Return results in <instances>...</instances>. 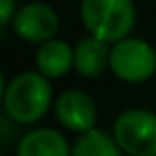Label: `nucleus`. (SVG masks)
Here are the masks:
<instances>
[{
  "label": "nucleus",
  "instance_id": "obj_11",
  "mask_svg": "<svg viewBox=\"0 0 156 156\" xmlns=\"http://www.w3.org/2000/svg\"><path fill=\"white\" fill-rule=\"evenodd\" d=\"M15 15H17L15 0H0V26L7 28L9 24H13Z\"/></svg>",
  "mask_w": 156,
  "mask_h": 156
},
{
  "label": "nucleus",
  "instance_id": "obj_9",
  "mask_svg": "<svg viewBox=\"0 0 156 156\" xmlns=\"http://www.w3.org/2000/svg\"><path fill=\"white\" fill-rule=\"evenodd\" d=\"M109 56H111V47H107L105 41L96 37H86L75 47V69L83 77L90 79L101 77L109 66Z\"/></svg>",
  "mask_w": 156,
  "mask_h": 156
},
{
  "label": "nucleus",
  "instance_id": "obj_4",
  "mask_svg": "<svg viewBox=\"0 0 156 156\" xmlns=\"http://www.w3.org/2000/svg\"><path fill=\"white\" fill-rule=\"evenodd\" d=\"M109 69L126 83L147 81L156 73V51L143 39H122L111 45Z\"/></svg>",
  "mask_w": 156,
  "mask_h": 156
},
{
  "label": "nucleus",
  "instance_id": "obj_10",
  "mask_svg": "<svg viewBox=\"0 0 156 156\" xmlns=\"http://www.w3.org/2000/svg\"><path fill=\"white\" fill-rule=\"evenodd\" d=\"M71 156H122V150L113 135L92 128L75 141V145L71 147Z\"/></svg>",
  "mask_w": 156,
  "mask_h": 156
},
{
  "label": "nucleus",
  "instance_id": "obj_8",
  "mask_svg": "<svg viewBox=\"0 0 156 156\" xmlns=\"http://www.w3.org/2000/svg\"><path fill=\"white\" fill-rule=\"evenodd\" d=\"M73 66H75V49L60 39H51L37 49V69L47 79L62 77Z\"/></svg>",
  "mask_w": 156,
  "mask_h": 156
},
{
  "label": "nucleus",
  "instance_id": "obj_5",
  "mask_svg": "<svg viewBox=\"0 0 156 156\" xmlns=\"http://www.w3.org/2000/svg\"><path fill=\"white\" fill-rule=\"evenodd\" d=\"M60 28L58 13L45 2H30L22 7L13 20V32L28 43H47Z\"/></svg>",
  "mask_w": 156,
  "mask_h": 156
},
{
  "label": "nucleus",
  "instance_id": "obj_2",
  "mask_svg": "<svg viewBox=\"0 0 156 156\" xmlns=\"http://www.w3.org/2000/svg\"><path fill=\"white\" fill-rule=\"evenodd\" d=\"M79 13L90 37L105 43L128 39L137 22L133 0H81Z\"/></svg>",
  "mask_w": 156,
  "mask_h": 156
},
{
  "label": "nucleus",
  "instance_id": "obj_6",
  "mask_svg": "<svg viewBox=\"0 0 156 156\" xmlns=\"http://www.w3.org/2000/svg\"><path fill=\"white\" fill-rule=\"evenodd\" d=\"M58 122L75 133H88L96 124V107L92 98L81 90H66L56 98L54 105Z\"/></svg>",
  "mask_w": 156,
  "mask_h": 156
},
{
  "label": "nucleus",
  "instance_id": "obj_3",
  "mask_svg": "<svg viewBox=\"0 0 156 156\" xmlns=\"http://www.w3.org/2000/svg\"><path fill=\"white\" fill-rule=\"evenodd\" d=\"M113 139L128 156H156V113L126 109L113 122Z\"/></svg>",
  "mask_w": 156,
  "mask_h": 156
},
{
  "label": "nucleus",
  "instance_id": "obj_1",
  "mask_svg": "<svg viewBox=\"0 0 156 156\" xmlns=\"http://www.w3.org/2000/svg\"><path fill=\"white\" fill-rule=\"evenodd\" d=\"M5 113L17 124L39 122L51 107V86L41 73L15 75L5 88Z\"/></svg>",
  "mask_w": 156,
  "mask_h": 156
},
{
  "label": "nucleus",
  "instance_id": "obj_7",
  "mask_svg": "<svg viewBox=\"0 0 156 156\" xmlns=\"http://www.w3.org/2000/svg\"><path fill=\"white\" fill-rule=\"evenodd\" d=\"M17 156H71L69 141L54 128H34L17 143Z\"/></svg>",
  "mask_w": 156,
  "mask_h": 156
}]
</instances>
